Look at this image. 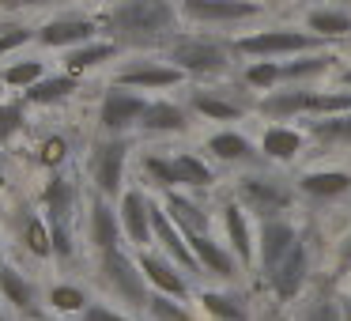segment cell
Returning <instances> with one entry per match:
<instances>
[{"instance_id": "cell-12", "label": "cell", "mask_w": 351, "mask_h": 321, "mask_svg": "<svg viewBox=\"0 0 351 321\" xmlns=\"http://www.w3.org/2000/svg\"><path fill=\"white\" fill-rule=\"evenodd\" d=\"M152 235L159 238V246L182 268H189V272H197V268H200V261H197V253H193V246L185 242L182 227H178V223L167 215V208H159V204H152Z\"/></svg>"}, {"instance_id": "cell-35", "label": "cell", "mask_w": 351, "mask_h": 321, "mask_svg": "<svg viewBox=\"0 0 351 321\" xmlns=\"http://www.w3.org/2000/svg\"><path fill=\"white\" fill-rule=\"evenodd\" d=\"M310 31L325 34V38H336V34H348L351 31V19L343 12H313L310 16Z\"/></svg>"}, {"instance_id": "cell-6", "label": "cell", "mask_w": 351, "mask_h": 321, "mask_svg": "<svg viewBox=\"0 0 351 321\" xmlns=\"http://www.w3.org/2000/svg\"><path fill=\"white\" fill-rule=\"evenodd\" d=\"M144 110H147L144 95L114 84V87H106V95H102V102H99V129L106 132V136H125L132 125H140Z\"/></svg>"}, {"instance_id": "cell-21", "label": "cell", "mask_w": 351, "mask_h": 321, "mask_svg": "<svg viewBox=\"0 0 351 321\" xmlns=\"http://www.w3.org/2000/svg\"><path fill=\"white\" fill-rule=\"evenodd\" d=\"M257 12L250 0H185V16L193 19H245Z\"/></svg>"}, {"instance_id": "cell-11", "label": "cell", "mask_w": 351, "mask_h": 321, "mask_svg": "<svg viewBox=\"0 0 351 321\" xmlns=\"http://www.w3.org/2000/svg\"><path fill=\"white\" fill-rule=\"evenodd\" d=\"M117 215H121V230H125V238H129L132 246L144 250V246L155 238L152 235V200H147L140 189H125L121 197H117Z\"/></svg>"}, {"instance_id": "cell-43", "label": "cell", "mask_w": 351, "mask_h": 321, "mask_svg": "<svg viewBox=\"0 0 351 321\" xmlns=\"http://www.w3.org/2000/svg\"><path fill=\"white\" fill-rule=\"evenodd\" d=\"M317 132H321V136H328V140H348V144H351V114L348 117H336V121H325Z\"/></svg>"}, {"instance_id": "cell-19", "label": "cell", "mask_w": 351, "mask_h": 321, "mask_svg": "<svg viewBox=\"0 0 351 321\" xmlns=\"http://www.w3.org/2000/svg\"><path fill=\"white\" fill-rule=\"evenodd\" d=\"M242 200L253 208V212L272 215V212H280V208H287L291 197L276 182H268V178H245L242 182Z\"/></svg>"}, {"instance_id": "cell-37", "label": "cell", "mask_w": 351, "mask_h": 321, "mask_svg": "<svg viewBox=\"0 0 351 321\" xmlns=\"http://www.w3.org/2000/svg\"><path fill=\"white\" fill-rule=\"evenodd\" d=\"M144 170L155 185L162 189H174L178 185V174H174V159H162V155H144Z\"/></svg>"}, {"instance_id": "cell-31", "label": "cell", "mask_w": 351, "mask_h": 321, "mask_svg": "<svg viewBox=\"0 0 351 321\" xmlns=\"http://www.w3.org/2000/svg\"><path fill=\"white\" fill-rule=\"evenodd\" d=\"M298 147H302V136L291 129H268L265 132V155H272V159H295Z\"/></svg>"}, {"instance_id": "cell-7", "label": "cell", "mask_w": 351, "mask_h": 321, "mask_svg": "<svg viewBox=\"0 0 351 321\" xmlns=\"http://www.w3.org/2000/svg\"><path fill=\"white\" fill-rule=\"evenodd\" d=\"M12 230H16V242L23 253H31L34 261H57L53 257V235H49V223L38 208H31L27 200H19L12 208Z\"/></svg>"}, {"instance_id": "cell-26", "label": "cell", "mask_w": 351, "mask_h": 321, "mask_svg": "<svg viewBox=\"0 0 351 321\" xmlns=\"http://www.w3.org/2000/svg\"><path fill=\"white\" fill-rule=\"evenodd\" d=\"M34 163H38L42 170H49V174H61V167L69 163V140H64L61 132L42 136L38 147H34Z\"/></svg>"}, {"instance_id": "cell-34", "label": "cell", "mask_w": 351, "mask_h": 321, "mask_svg": "<svg viewBox=\"0 0 351 321\" xmlns=\"http://www.w3.org/2000/svg\"><path fill=\"white\" fill-rule=\"evenodd\" d=\"M223 219H227V235H230V242H234V253H238L242 261H250V230H245L242 208H238V204H227Z\"/></svg>"}, {"instance_id": "cell-1", "label": "cell", "mask_w": 351, "mask_h": 321, "mask_svg": "<svg viewBox=\"0 0 351 321\" xmlns=\"http://www.w3.org/2000/svg\"><path fill=\"white\" fill-rule=\"evenodd\" d=\"M102 23L117 31V38L125 42H152L174 31L178 16L170 8V0H121L117 8L102 16Z\"/></svg>"}, {"instance_id": "cell-52", "label": "cell", "mask_w": 351, "mask_h": 321, "mask_svg": "<svg viewBox=\"0 0 351 321\" xmlns=\"http://www.w3.org/2000/svg\"><path fill=\"white\" fill-rule=\"evenodd\" d=\"M348 84H351V72H348Z\"/></svg>"}, {"instance_id": "cell-5", "label": "cell", "mask_w": 351, "mask_h": 321, "mask_svg": "<svg viewBox=\"0 0 351 321\" xmlns=\"http://www.w3.org/2000/svg\"><path fill=\"white\" fill-rule=\"evenodd\" d=\"M95 34H99V19L76 16V12H64V16H53L42 27H34V42L42 49H64V54L95 42Z\"/></svg>"}, {"instance_id": "cell-36", "label": "cell", "mask_w": 351, "mask_h": 321, "mask_svg": "<svg viewBox=\"0 0 351 321\" xmlns=\"http://www.w3.org/2000/svg\"><path fill=\"white\" fill-rule=\"evenodd\" d=\"M193 106L204 117H212V121H234L238 117V106H230V102H223V99H212V95H204V91L193 95Z\"/></svg>"}, {"instance_id": "cell-24", "label": "cell", "mask_w": 351, "mask_h": 321, "mask_svg": "<svg viewBox=\"0 0 351 321\" xmlns=\"http://www.w3.org/2000/svg\"><path fill=\"white\" fill-rule=\"evenodd\" d=\"M144 132H182L185 129V114L174 102H147L144 117H140Z\"/></svg>"}, {"instance_id": "cell-2", "label": "cell", "mask_w": 351, "mask_h": 321, "mask_svg": "<svg viewBox=\"0 0 351 321\" xmlns=\"http://www.w3.org/2000/svg\"><path fill=\"white\" fill-rule=\"evenodd\" d=\"M99 276H102L106 291L117 298V302H129L132 310H147V302H152L147 287H152V283L144 280L140 265H136V261H132L125 250L102 253V257H99Z\"/></svg>"}, {"instance_id": "cell-48", "label": "cell", "mask_w": 351, "mask_h": 321, "mask_svg": "<svg viewBox=\"0 0 351 321\" xmlns=\"http://www.w3.org/2000/svg\"><path fill=\"white\" fill-rule=\"evenodd\" d=\"M343 257H348V261H351V242H348V250H343Z\"/></svg>"}, {"instance_id": "cell-29", "label": "cell", "mask_w": 351, "mask_h": 321, "mask_svg": "<svg viewBox=\"0 0 351 321\" xmlns=\"http://www.w3.org/2000/svg\"><path fill=\"white\" fill-rule=\"evenodd\" d=\"M167 215L182 227V235L189 238V235H204V215L197 212V208L189 204V200H182V197H167Z\"/></svg>"}, {"instance_id": "cell-50", "label": "cell", "mask_w": 351, "mask_h": 321, "mask_svg": "<svg viewBox=\"0 0 351 321\" xmlns=\"http://www.w3.org/2000/svg\"><path fill=\"white\" fill-rule=\"evenodd\" d=\"M348 321H351V306H348Z\"/></svg>"}, {"instance_id": "cell-8", "label": "cell", "mask_w": 351, "mask_h": 321, "mask_svg": "<svg viewBox=\"0 0 351 321\" xmlns=\"http://www.w3.org/2000/svg\"><path fill=\"white\" fill-rule=\"evenodd\" d=\"M170 61L182 72H223L227 69V49L208 38H178L170 46Z\"/></svg>"}, {"instance_id": "cell-16", "label": "cell", "mask_w": 351, "mask_h": 321, "mask_svg": "<svg viewBox=\"0 0 351 321\" xmlns=\"http://www.w3.org/2000/svg\"><path fill=\"white\" fill-rule=\"evenodd\" d=\"M46 76H49V69H46L42 57H12V61L0 64V87H4V91L27 95L38 80H46Z\"/></svg>"}, {"instance_id": "cell-39", "label": "cell", "mask_w": 351, "mask_h": 321, "mask_svg": "<svg viewBox=\"0 0 351 321\" xmlns=\"http://www.w3.org/2000/svg\"><path fill=\"white\" fill-rule=\"evenodd\" d=\"M200 302H204V310H208V313H215V318H227V321H242V318H245V310L234 302V298H227V295H215V291H208V295H200Z\"/></svg>"}, {"instance_id": "cell-4", "label": "cell", "mask_w": 351, "mask_h": 321, "mask_svg": "<svg viewBox=\"0 0 351 321\" xmlns=\"http://www.w3.org/2000/svg\"><path fill=\"white\" fill-rule=\"evenodd\" d=\"M0 298H4V306H8L12 313H16L19 321H42L46 318V295L38 291V283H34L31 272H23V268L16 265H0Z\"/></svg>"}, {"instance_id": "cell-49", "label": "cell", "mask_w": 351, "mask_h": 321, "mask_svg": "<svg viewBox=\"0 0 351 321\" xmlns=\"http://www.w3.org/2000/svg\"><path fill=\"white\" fill-rule=\"evenodd\" d=\"M0 265H4V246H0Z\"/></svg>"}, {"instance_id": "cell-32", "label": "cell", "mask_w": 351, "mask_h": 321, "mask_svg": "<svg viewBox=\"0 0 351 321\" xmlns=\"http://www.w3.org/2000/svg\"><path fill=\"white\" fill-rule=\"evenodd\" d=\"M208 147H212L215 159H227V163L250 155V144H245V136H238V132H215V136L208 140Z\"/></svg>"}, {"instance_id": "cell-38", "label": "cell", "mask_w": 351, "mask_h": 321, "mask_svg": "<svg viewBox=\"0 0 351 321\" xmlns=\"http://www.w3.org/2000/svg\"><path fill=\"white\" fill-rule=\"evenodd\" d=\"M147 318L152 321H189V310H182L170 295H152V302H147Z\"/></svg>"}, {"instance_id": "cell-22", "label": "cell", "mask_w": 351, "mask_h": 321, "mask_svg": "<svg viewBox=\"0 0 351 321\" xmlns=\"http://www.w3.org/2000/svg\"><path fill=\"white\" fill-rule=\"evenodd\" d=\"M302 276H306V246L295 242L291 253L280 261V268L272 272V283H276V291H280L283 298H291L298 287H302Z\"/></svg>"}, {"instance_id": "cell-25", "label": "cell", "mask_w": 351, "mask_h": 321, "mask_svg": "<svg viewBox=\"0 0 351 321\" xmlns=\"http://www.w3.org/2000/svg\"><path fill=\"white\" fill-rule=\"evenodd\" d=\"M189 246H193V253H197L200 268H208V272H215V276H234V261H230L208 235H189Z\"/></svg>"}, {"instance_id": "cell-47", "label": "cell", "mask_w": 351, "mask_h": 321, "mask_svg": "<svg viewBox=\"0 0 351 321\" xmlns=\"http://www.w3.org/2000/svg\"><path fill=\"white\" fill-rule=\"evenodd\" d=\"M8 193V174H4V167H0V197Z\"/></svg>"}, {"instance_id": "cell-45", "label": "cell", "mask_w": 351, "mask_h": 321, "mask_svg": "<svg viewBox=\"0 0 351 321\" xmlns=\"http://www.w3.org/2000/svg\"><path fill=\"white\" fill-rule=\"evenodd\" d=\"M332 61V57H317V61H298V64H287V76H306V72H317V69H325V64Z\"/></svg>"}, {"instance_id": "cell-17", "label": "cell", "mask_w": 351, "mask_h": 321, "mask_svg": "<svg viewBox=\"0 0 351 321\" xmlns=\"http://www.w3.org/2000/svg\"><path fill=\"white\" fill-rule=\"evenodd\" d=\"M117 57V42H87V46H80V49H69L64 54V69L61 72H69V76H87V72H95V69H102L106 61H114Z\"/></svg>"}, {"instance_id": "cell-13", "label": "cell", "mask_w": 351, "mask_h": 321, "mask_svg": "<svg viewBox=\"0 0 351 321\" xmlns=\"http://www.w3.org/2000/svg\"><path fill=\"white\" fill-rule=\"evenodd\" d=\"M242 54H298V49H313V38L302 31H265V34H253V38L238 42Z\"/></svg>"}, {"instance_id": "cell-23", "label": "cell", "mask_w": 351, "mask_h": 321, "mask_svg": "<svg viewBox=\"0 0 351 321\" xmlns=\"http://www.w3.org/2000/svg\"><path fill=\"white\" fill-rule=\"evenodd\" d=\"M27 102L23 99H0V152H8L27 132Z\"/></svg>"}, {"instance_id": "cell-15", "label": "cell", "mask_w": 351, "mask_h": 321, "mask_svg": "<svg viewBox=\"0 0 351 321\" xmlns=\"http://www.w3.org/2000/svg\"><path fill=\"white\" fill-rule=\"evenodd\" d=\"M80 91V76H69V72H49L46 80H38V84L31 87V91L23 95L27 106H61V102H69L72 95Z\"/></svg>"}, {"instance_id": "cell-9", "label": "cell", "mask_w": 351, "mask_h": 321, "mask_svg": "<svg viewBox=\"0 0 351 321\" xmlns=\"http://www.w3.org/2000/svg\"><path fill=\"white\" fill-rule=\"evenodd\" d=\"M121 215L114 212V204H110L106 197H99L95 193V200H91V212H87V242H91V250L99 253H114V250H121Z\"/></svg>"}, {"instance_id": "cell-42", "label": "cell", "mask_w": 351, "mask_h": 321, "mask_svg": "<svg viewBox=\"0 0 351 321\" xmlns=\"http://www.w3.org/2000/svg\"><path fill=\"white\" fill-rule=\"evenodd\" d=\"M302 321H340V313H336L332 302H325V298H321V302H310L302 310Z\"/></svg>"}, {"instance_id": "cell-3", "label": "cell", "mask_w": 351, "mask_h": 321, "mask_svg": "<svg viewBox=\"0 0 351 321\" xmlns=\"http://www.w3.org/2000/svg\"><path fill=\"white\" fill-rule=\"evenodd\" d=\"M125 163H129V140L125 136H106L102 144H95L87 174L95 182V193L106 200L121 197V182H125Z\"/></svg>"}, {"instance_id": "cell-10", "label": "cell", "mask_w": 351, "mask_h": 321, "mask_svg": "<svg viewBox=\"0 0 351 321\" xmlns=\"http://www.w3.org/2000/svg\"><path fill=\"white\" fill-rule=\"evenodd\" d=\"M117 87H129V91H159V87H174L182 84V69L174 64H159V61H132L125 64L114 76Z\"/></svg>"}, {"instance_id": "cell-40", "label": "cell", "mask_w": 351, "mask_h": 321, "mask_svg": "<svg viewBox=\"0 0 351 321\" xmlns=\"http://www.w3.org/2000/svg\"><path fill=\"white\" fill-rule=\"evenodd\" d=\"M76 0H0V16H23V12H42V8H61Z\"/></svg>"}, {"instance_id": "cell-14", "label": "cell", "mask_w": 351, "mask_h": 321, "mask_svg": "<svg viewBox=\"0 0 351 321\" xmlns=\"http://www.w3.org/2000/svg\"><path fill=\"white\" fill-rule=\"evenodd\" d=\"M136 265H140V272H144V280L152 283L159 295H170V298H185V291H189V283L178 276V268L170 265V261H162L159 253H144L140 250V257H136Z\"/></svg>"}, {"instance_id": "cell-44", "label": "cell", "mask_w": 351, "mask_h": 321, "mask_svg": "<svg viewBox=\"0 0 351 321\" xmlns=\"http://www.w3.org/2000/svg\"><path fill=\"white\" fill-rule=\"evenodd\" d=\"M80 321H129V318H125V313H117L114 306H106V302H91Z\"/></svg>"}, {"instance_id": "cell-51", "label": "cell", "mask_w": 351, "mask_h": 321, "mask_svg": "<svg viewBox=\"0 0 351 321\" xmlns=\"http://www.w3.org/2000/svg\"><path fill=\"white\" fill-rule=\"evenodd\" d=\"M42 321H57V318H42Z\"/></svg>"}, {"instance_id": "cell-28", "label": "cell", "mask_w": 351, "mask_h": 321, "mask_svg": "<svg viewBox=\"0 0 351 321\" xmlns=\"http://www.w3.org/2000/svg\"><path fill=\"white\" fill-rule=\"evenodd\" d=\"M34 42V27L27 23H0V64L19 57V49Z\"/></svg>"}, {"instance_id": "cell-41", "label": "cell", "mask_w": 351, "mask_h": 321, "mask_svg": "<svg viewBox=\"0 0 351 321\" xmlns=\"http://www.w3.org/2000/svg\"><path fill=\"white\" fill-rule=\"evenodd\" d=\"M280 76H283V69H280V64H253V69L245 72V80H250L253 87H272Z\"/></svg>"}, {"instance_id": "cell-33", "label": "cell", "mask_w": 351, "mask_h": 321, "mask_svg": "<svg viewBox=\"0 0 351 321\" xmlns=\"http://www.w3.org/2000/svg\"><path fill=\"white\" fill-rule=\"evenodd\" d=\"M174 174L178 185H212V170L193 155H174Z\"/></svg>"}, {"instance_id": "cell-18", "label": "cell", "mask_w": 351, "mask_h": 321, "mask_svg": "<svg viewBox=\"0 0 351 321\" xmlns=\"http://www.w3.org/2000/svg\"><path fill=\"white\" fill-rule=\"evenodd\" d=\"M87 306H91V298H87V291L80 283L61 280L46 287V310L57 313V318H84Z\"/></svg>"}, {"instance_id": "cell-20", "label": "cell", "mask_w": 351, "mask_h": 321, "mask_svg": "<svg viewBox=\"0 0 351 321\" xmlns=\"http://www.w3.org/2000/svg\"><path fill=\"white\" fill-rule=\"evenodd\" d=\"M291 246H295V230L280 219H268L265 230H261V261H265L268 272L280 268V261L291 253Z\"/></svg>"}, {"instance_id": "cell-30", "label": "cell", "mask_w": 351, "mask_h": 321, "mask_svg": "<svg viewBox=\"0 0 351 321\" xmlns=\"http://www.w3.org/2000/svg\"><path fill=\"white\" fill-rule=\"evenodd\" d=\"M295 110H313V95L310 91H280V95H268L265 99V114L287 117Z\"/></svg>"}, {"instance_id": "cell-46", "label": "cell", "mask_w": 351, "mask_h": 321, "mask_svg": "<svg viewBox=\"0 0 351 321\" xmlns=\"http://www.w3.org/2000/svg\"><path fill=\"white\" fill-rule=\"evenodd\" d=\"M0 321H19V318H16V313H12V310H8V306H4V298H0Z\"/></svg>"}, {"instance_id": "cell-27", "label": "cell", "mask_w": 351, "mask_h": 321, "mask_svg": "<svg viewBox=\"0 0 351 321\" xmlns=\"http://www.w3.org/2000/svg\"><path fill=\"white\" fill-rule=\"evenodd\" d=\"M348 185H351V174H343V170H317V174L302 178V189L310 193V197H336V193H343Z\"/></svg>"}]
</instances>
